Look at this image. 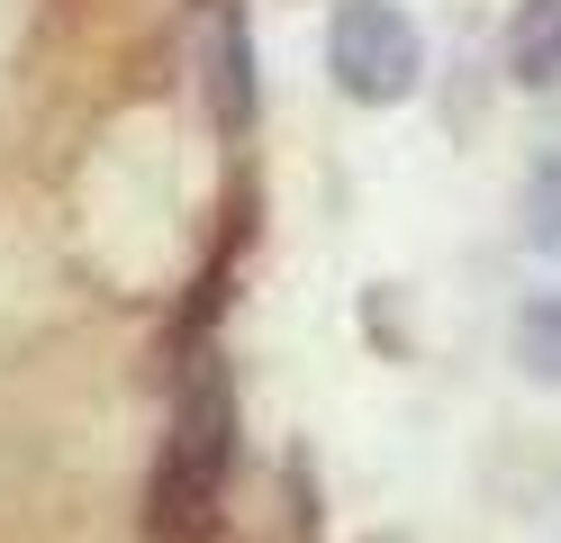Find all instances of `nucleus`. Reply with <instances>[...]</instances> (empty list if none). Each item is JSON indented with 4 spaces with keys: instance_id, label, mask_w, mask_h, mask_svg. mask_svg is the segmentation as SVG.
I'll return each instance as SVG.
<instances>
[{
    "instance_id": "f257e3e1",
    "label": "nucleus",
    "mask_w": 561,
    "mask_h": 543,
    "mask_svg": "<svg viewBox=\"0 0 561 543\" xmlns=\"http://www.w3.org/2000/svg\"><path fill=\"white\" fill-rule=\"evenodd\" d=\"M227 480H236V381L218 353H191L182 389H172L154 480H146V534L154 543H218Z\"/></svg>"
},
{
    "instance_id": "f03ea898",
    "label": "nucleus",
    "mask_w": 561,
    "mask_h": 543,
    "mask_svg": "<svg viewBox=\"0 0 561 543\" xmlns=\"http://www.w3.org/2000/svg\"><path fill=\"white\" fill-rule=\"evenodd\" d=\"M327 64H335V91L363 109H399L426 82V46H416L399 0H344L327 19Z\"/></svg>"
},
{
    "instance_id": "7ed1b4c3",
    "label": "nucleus",
    "mask_w": 561,
    "mask_h": 543,
    "mask_svg": "<svg viewBox=\"0 0 561 543\" xmlns=\"http://www.w3.org/2000/svg\"><path fill=\"white\" fill-rule=\"evenodd\" d=\"M208 100H218V127L244 136L254 127V46H244L236 0H218V46H208Z\"/></svg>"
},
{
    "instance_id": "20e7f679",
    "label": "nucleus",
    "mask_w": 561,
    "mask_h": 543,
    "mask_svg": "<svg viewBox=\"0 0 561 543\" xmlns=\"http://www.w3.org/2000/svg\"><path fill=\"white\" fill-rule=\"evenodd\" d=\"M507 72L516 82H561V0H525L516 27H507Z\"/></svg>"
},
{
    "instance_id": "39448f33",
    "label": "nucleus",
    "mask_w": 561,
    "mask_h": 543,
    "mask_svg": "<svg viewBox=\"0 0 561 543\" xmlns=\"http://www.w3.org/2000/svg\"><path fill=\"white\" fill-rule=\"evenodd\" d=\"M516 362L535 381H561V299H535L516 317Z\"/></svg>"
},
{
    "instance_id": "423d86ee",
    "label": "nucleus",
    "mask_w": 561,
    "mask_h": 543,
    "mask_svg": "<svg viewBox=\"0 0 561 543\" xmlns=\"http://www.w3.org/2000/svg\"><path fill=\"white\" fill-rule=\"evenodd\" d=\"M525 236L561 253V145H552L535 172H525Z\"/></svg>"
},
{
    "instance_id": "0eeeda50",
    "label": "nucleus",
    "mask_w": 561,
    "mask_h": 543,
    "mask_svg": "<svg viewBox=\"0 0 561 543\" xmlns=\"http://www.w3.org/2000/svg\"><path fill=\"white\" fill-rule=\"evenodd\" d=\"M363 543H416V534H363Z\"/></svg>"
}]
</instances>
